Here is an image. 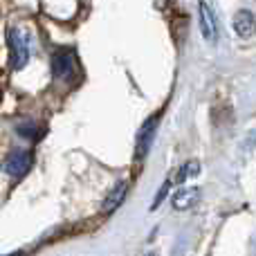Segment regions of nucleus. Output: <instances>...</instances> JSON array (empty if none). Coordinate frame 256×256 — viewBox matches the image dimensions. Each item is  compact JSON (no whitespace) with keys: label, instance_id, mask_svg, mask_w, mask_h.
<instances>
[{"label":"nucleus","instance_id":"39448f33","mask_svg":"<svg viewBox=\"0 0 256 256\" xmlns=\"http://www.w3.org/2000/svg\"><path fill=\"white\" fill-rule=\"evenodd\" d=\"M52 70H54V76L58 79H72L76 74V58L72 52H58L54 54L52 58Z\"/></svg>","mask_w":256,"mask_h":256},{"label":"nucleus","instance_id":"f8f14e48","mask_svg":"<svg viewBox=\"0 0 256 256\" xmlns=\"http://www.w3.org/2000/svg\"><path fill=\"white\" fill-rule=\"evenodd\" d=\"M146 256H153V254H146Z\"/></svg>","mask_w":256,"mask_h":256},{"label":"nucleus","instance_id":"0eeeda50","mask_svg":"<svg viewBox=\"0 0 256 256\" xmlns=\"http://www.w3.org/2000/svg\"><path fill=\"white\" fill-rule=\"evenodd\" d=\"M126 194H128V184H126V182H120V184H117L115 189H112L110 194L106 196V200H104V204H102V212H104V214L115 212V209L120 207L122 202H124Z\"/></svg>","mask_w":256,"mask_h":256},{"label":"nucleus","instance_id":"20e7f679","mask_svg":"<svg viewBox=\"0 0 256 256\" xmlns=\"http://www.w3.org/2000/svg\"><path fill=\"white\" fill-rule=\"evenodd\" d=\"M30 166H32L30 153H25V150H12L2 164V171L9 173V176H14V178H20V176H25Z\"/></svg>","mask_w":256,"mask_h":256},{"label":"nucleus","instance_id":"9b49d317","mask_svg":"<svg viewBox=\"0 0 256 256\" xmlns=\"http://www.w3.org/2000/svg\"><path fill=\"white\" fill-rule=\"evenodd\" d=\"M4 256H27V252H14V254H4Z\"/></svg>","mask_w":256,"mask_h":256},{"label":"nucleus","instance_id":"423d86ee","mask_svg":"<svg viewBox=\"0 0 256 256\" xmlns=\"http://www.w3.org/2000/svg\"><path fill=\"white\" fill-rule=\"evenodd\" d=\"M232 25H234V32L240 36V38H250V36H254V32H256L254 14L248 12V9H243V12L236 14Z\"/></svg>","mask_w":256,"mask_h":256},{"label":"nucleus","instance_id":"f03ea898","mask_svg":"<svg viewBox=\"0 0 256 256\" xmlns=\"http://www.w3.org/2000/svg\"><path fill=\"white\" fill-rule=\"evenodd\" d=\"M158 120H160V115L148 117V120L144 122V126L140 128V132H137V142H135V158L137 160H144L146 153H148L150 144H153L155 130H158Z\"/></svg>","mask_w":256,"mask_h":256},{"label":"nucleus","instance_id":"7ed1b4c3","mask_svg":"<svg viewBox=\"0 0 256 256\" xmlns=\"http://www.w3.org/2000/svg\"><path fill=\"white\" fill-rule=\"evenodd\" d=\"M198 12H200V32H202V38L214 43V40L218 38V25H216V16H214V4L200 2Z\"/></svg>","mask_w":256,"mask_h":256},{"label":"nucleus","instance_id":"f257e3e1","mask_svg":"<svg viewBox=\"0 0 256 256\" xmlns=\"http://www.w3.org/2000/svg\"><path fill=\"white\" fill-rule=\"evenodd\" d=\"M7 43H9V52H12V66L14 70H20L25 68L27 58H30V48H27V40L20 32L9 30L7 32Z\"/></svg>","mask_w":256,"mask_h":256},{"label":"nucleus","instance_id":"9d476101","mask_svg":"<svg viewBox=\"0 0 256 256\" xmlns=\"http://www.w3.org/2000/svg\"><path fill=\"white\" fill-rule=\"evenodd\" d=\"M168 189H171V180H166V182H164V184H162V189H160V194H158V198H155V202L150 204V209H158L160 204L164 202V198H166Z\"/></svg>","mask_w":256,"mask_h":256},{"label":"nucleus","instance_id":"6e6552de","mask_svg":"<svg viewBox=\"0 0 256 256\" xmlns=\"http://www.w3.org/2000/svg\"><path fill=\"white\" fill-rule=\"evenodd\" d=\"M198 196H200L198 186H191V189H180L176 196H173V207H176L178 212H184V209H189L191 204L198 200Z\"/></svg>","mask_w":256,"mask_h":256},{"label":"nucleus","instance_id":"1a4fd4ad","mask_svg":"<svg viewBox=\"0 0 256 256\" xmlns=\"http://www.w3.org/2000/svg\"><path fill=\"white\" fill-rule=\"evenodd\" d=\"M198 173H200V162L198 160H189V162L182 164V168L178 171L176 182H184V180H189V178H196Z\"/></svg>","mask_w":256,"mask_h":256}]
</instances>
